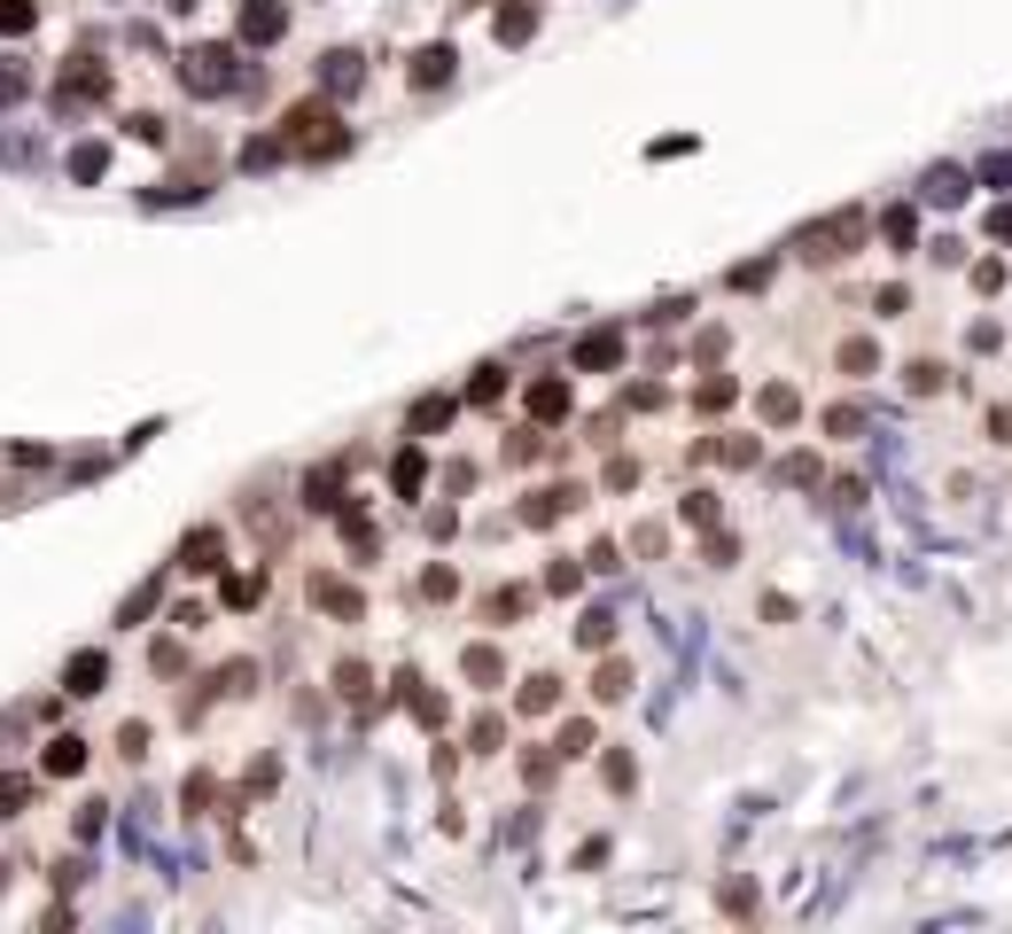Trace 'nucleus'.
<instances>
[{"mask_svg": "<svg viewBox=\"0 0 1012 934\" xmlns=\"http://www.w3.org/2000/svg\"><path fill=\"white\" fill-rule=\"evenodd\" d=\"M880 367V351L865 344V335H857V344H841V374H873Z\"/></svg>", "mask_w": 1012, "mask_h": 934, "instance_id": "16", "label": "nucleus"}, {"mask_svg": "<svg viewBox=\"0 0 1012 934\" xmlns=\"http://www.w3.org/2000/svg\"><path fill=\"white\" fill-rule=\"evenodd\" d=\"M530 413H538V420H561V413H569V382H561V374L530 382Z\"/></svg>", "mask_w": 1012, "mask_h": 934, "instance_id": "6", "label": "nucleus"}, {"mask_svg": "<svg viewBox=\"0 0 1012 934\" xmlns=\"http://www.w3.org/2000/svg\"><path fill=\"white\" fill-rule=\"evenodd\" d=\"M966 195V172H926V203H958Z\"/></svg>", "mask_w": 1012, "mask_h": 934, "instance_id": "17", "label": "nucleus"}, {"mask_svg": "<svg viewBox=\"0 0 1012 934\" xmlns=\"http://www.w3.org/2000/svg\"><path fill=\"white\" fill-rule=\"evenodd\" d=\"M593 747V724H561V755H584Z\"/></svg>", "mask_w": 1012, "mask_h": 934, "instance_id": "28", "label": "nucleus"}, {"mask_svg": "<svg viewBox=\"0 0 1012 934\" xmlns=\"http://www.w3.org/2000/svg\"><path fill=\"white\" fill-rule=\"evenodd\" d=\"M561 694H553V677H530V686H522V709H553Z\"/></svg>", "mask_w": 1012, "mask_h": 934, "instance_id": "23", "label": "nucleus"}, {"mask_svg": "<svg viewBox=\"0 0 1012 934\" xmlns=\"http://www.w3.org/2000/svg\"><path fill=\"white\" fill-rule=\"evenodd\" d=\"M678 515H686V522H717V498H709V491H694V498L678 506Z\"/></svg>", "mask_w": 1012, "mask_h": 934, "instance_id": "26", "label": "nucleus"}, {"mask_svg": "<svg viewBox=\"0 0 1012 934\" xmlns=\"http://www.w3.org/2000/svg\"><path fill=\"white\" fill-rule=\"evenodd\" d=\"M764 413L772 420H795V390H764Z\"/></svg>", "mask_w": 1012, "mask_h": 934, "instance_id": "29", "label": "nucleus"}, {"mask_svg": "<svg viewBox=\"0 0 1012 934\" xmlns=\"http://www.w3.org/2000/svg\"><path fill=\"white\" fill-rule=\"evenodd\" d=\"M226 63H234L226 47H203V55H188V70H180V78H188V87H195V94H218V87H226V78H234Z\"/></svg>", "mask_w": 1012, "mask_h": 934, "instance_id": "3", "label": "nucleus"}, {"mask_svg": "<svg viewBox=\"0 0 1012 934\" xmlns=\"http://www.w3.org/2000/svg\"><path fill=\"white\" fill-rule=\"evenodd\" d=\"M989 437H997V445H1012V405H997V413H989Z\"/></svg>", "mask_w": 1012, "mask_h": 934, "instance_id": "31", "label": "nucleus"}, {"mask_svg": "<svg viewBox=\"0 0 1012 934\" xmlns=\"http://www.w3.org/2000/svg\"><path fill=\"white\" fill-rule=\"evenodd\" d=\"M616 351H623V335L600 327V335H584V351H576V359H584V367H616Z\"/></svg>", "mask_w": 1012, "mask_h": 934, "instance_id": "9", "label": "nucleus"}, {"mask_svg": "<svg viewBox=\"0 0 1012 934\" xmlns=\"http://www.w3.org/2000/svg\"><path fill=\"white\" fill-rule=\"evenodd\" d=\"M974 289H981V296H997V289H1004V266H997V258H981V266H974Z\"/></svg>", "mask_w": 1012, "mask_h": 934, "instance_id": "24", "label": "nucleus"}, {"mask_svg": "<svg viewBox=\"0 0 1012 934\" xmlns=\"http://www.w3.org/2000/svg\"><path fill=\"white\" fill-rule=\"evenodd\" d=\"M102 669H110L102 654H78L70 662V694H102Z\"/></svg>", "mask_w": 1012, "mask_h": 934, "instance_id": "13", "label": "nucleus"}, {"mask_svg": "<svg viewBox=\"0 0 1012 934\" xmlns=\"http://www.w3.org/2000/svg\"><path fill=\"white\" fill-rule=\"evenodd\" d=\"M312 600H327L335 616H359V592H351V584H335V576H319V584H312Z\"/></svg>", "mask_w": 1012, "mask_h": 934, "instance_id": "11", "label": "nucleus"}, {"mask_svg": "<svg viewBox=\"0 0 1012 934\" xmlns=\"http://www.w3.org/2000/svg\"><path fill=\"white\" fill-rule=\"evenodd\" d=\"M289 140H296V148H327V156H335V148H344V125H335V110H327V102H304V110L289 117Z\"/></svg>", "mask_w": 1012, "mask_h": 934, "instance_id": "2", "label": "nucleus"}, {"mask_svg": "<svg viewBox=\"0 0 1012 934\" xmlns=\"http://www.w3.org/2000/svg\"><path fill=\"white\" fill-rule=\"evenodd\" d=\"M530 32H538L530 9H498V40H530Z\"/></svg>", "mask_w": 1012, "mask_h": 934, "instance_id": "18", "label": "nucleus"}, {"mask_svg": "<svg viewBox=\"0 0 1012 934\" xmlns=\"http://www.w3.org/2000/svg\"><path fill=\"white\" fill-rule=\"evenodd\" d=\"M530 608V592H491V623H506V616H522Z\"/></svg>", "mask_w": 1012, "mask_h": 934, "instance_id": "21", "label": "nucleus"}, {"mask_svg": "<svg viewBox=\"0 0 1012 934\" xmlns=\"http://www.w3.org/2000/svg\"><path fill=\"white\" fill-rule=\"evenodd\" d=\"M468 677H475V686H498V677H506L498 646H468Z\"/></svg>", "mask_w": 1012, "mask_h": 934, "instance_id": "12", "label": "nucleus"}, {"mask_svg": "<svg viewBox=\"0 0 1012 934\" xmlns=\"http://www.w3.org/2000/svg\"><path fill=\"white\" fill-rule=\"evenodd\" d=\"M616 639V616H584V646H608Z\"/></svg>", "mask_w": 1012, "mask_h": 934, "instance_id": "27", "label": "nucleus"}, {"mask_svg": "<svg viewBox=\"0 0 1012 934\" xmlns=\"http://www.w3.org/2000/svg\"><path fill=\"white\" fill-rule=\"evenodd\" d=\"M87 763V740H47V772H78Z\"/></svg>", "mask_w": 1012, "mask_h": 934, "instance_id": "15", "label": "nucleus"}, {"mask_svg": "<svg viewBox=\"0 0 1012 934\" xmlns=\"http://www.w3.org/2000/svg\"><path fill=\"white\" fill-rule=\"evenodd\" d=\"M397 491H405V498L420 491V452H397Z\"/></svg>", "mask_w": 1012, "mask_h": 934, "instance_id": "25", "label": "nucleus"}, {"mask_svg": "<svg viewBox=\"0 0 1012 934\" xmlns=\"http://www.w3.org/2000/svg\"><path fill=\"white\" fill-rule=\"evenodd\" d=\"M452 63H460L452 47H420V55H413V87H445Z\"/></svg>", "mask_w": 1012, "mask_h": 934, "instance_id": "5", "label": "nucleus"}, {"mask_svg": "<svg viewBox=\"0 0 1012 934\" xmlns=\"http://www.w3.org/2000/svg\"><path fill=\"white\" fill-rule=\"evenodd\" d=\"M989 234H997V241H1012V203H997V211H989Z\"/></svg>", "mask_w": 1012, "mask_h": 934, "instance_id": "32", "label": "nucleus"}, {"mask_svg": "<svg viewBox=\"0 0 1012 934\" xmlns=\"http://www.w3.org/2000/svg\"><path fill=\"white\" fill-rule=\"evenodd\" d=\"M413 429H420V437H429V429H452V397H420V405H413Z\"/></svg>", "mask_w": 1012, "mask_h": 934, "instance_id": "10", "label": "nucleus"}, {"mask_svg": "<svg viewBox=\"0 0 1012 934\" xmlns=\"http://www.w3.org/2000/svg\"><path fill=\"white\" fill-rule=\"evenodd\" d=\"M281 24H289V16H281V0H241V40H258V47H266V40H281Z\"/></svg>", "mask_w": 1012, "mask_h": 934, "instance_id": "4", "label": "nucleus"}, {"mask_svg": "<svg viewBox=\"0 0 1012 934\" xmlns=\"http://www.w3.org/2000/svg\"><path fill=\"white\" fill-rule=\"evenodd\" d=\"M218 553H226V538H218V530H195V538L180 545V561H188L195 576H211V569H218Z\"/></svg>", "mask_w": 1012, "mask_h": 934, "instance_id": "7", "label": "nucleus"}, {"mask_svg": "<svg viewBox=\"0 0 1012 934\" xmlns=\"http://www.w3.org/2000/svg\"><path fill=\"white\" fill-rule=\"evenodd\" d=\"M576 498H584V491H538V498L522 506V522H538V530H546V522H561V515H569Z\"/></svg>", "mask_w": 1012, "mask_h": 934, "instance_id": "8", "label": "nucleus"}, {"mask_svg": "<svg viewBox=\"0 0 1012 934\" xmlns=\"http://www.w3.org/2000/svg\"><path fill=\"white\" fill-rule=\"evenodd\" d=\"M498 390H506V374H498V367H475V390H468V397H475V405H498Z\"/></svg>", "mask_w": 1012, "mask_h": 934, "instance_id": "20", "label": "nucleus"}, {"mask_svg": "<svg viewBox=\"0 0 1012 934\" xmlns=\"http://www.w3.org/2000/svg\"><path fill=\"white\" fill-rule=\"evenodd\" d=\"M865 226H873L865 211H833L825 226H810V234H802V258H850V249L865 241Z\"/></svg>", "mask_w": 1012, "mask_h": 934, "instance_id": "1", "label": "nucleus"}, {"mask_svg": "<svg viewBox=\"0 0 1012 934\" xmlns=\"http://www.w3.org/2000/svg\"><path fill=\"white\" fill-rule=\"evenodd\" d=\"M593 694H600V701H623V694H631V669H623V662H608V669H600V686H593Z\"/></svg>", "mask_w": 1012, "mask_h": 934, "instance_id": "19", "label": "nucleus"}, {"mask_svg": "<svg viewBox=\"0 0 1012 934\" xmlns=\"http://www.w3.org/2000/svg\"><path fill=\"white\" fill-rule=\"evenodd\" d=\"M266 600V576H226V608H258Z\"/></svg>", "mask_w": 1012, "mask_h": 934, "instance_id": "14", "label": "nucleus"}, {"mask_svg": "<svg viewBox=\"0 0 1012 934\" xmlns=\"http://www.w3.org/2000/svg\"><path fill=\"white\" fill-rule=\"evenodd\" d=\"M981 180H989V188H1012V156H989V164H981Z\"/></svg>", "mask_w": 1012, "mask_h": 934, "instance_id": "30", "label": "nucleus"}, {"mask_svg": "<svg viewBox=\"0 0 1012 934\" xmlns=\"http://www.w3.org/2000/svg\"><path fill=\"white\" fill-rule=\"evenodd\" d=\"M0 32H32V0H0Z\"/></svg>", "mask_w": 1012, "mask_h": 934, "instance_id": "22", "label": "nucleus"}]
</instances>
